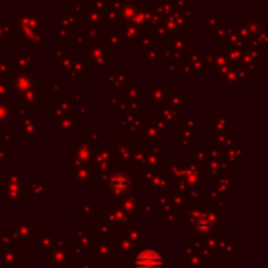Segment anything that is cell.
<instances>
[{
    "instance_id": "cell-1",
    "label": "cell",
    "mask_w": 268,
    "mask_h": 268,
    "mask_svg": "<svg viewBox=\"0 0 268 268\" xmlns=\"http://www.w3.org/2000/svg\"><path fill=\"white\" fill-rule=\"evenodd\" d=\"M136 268H162V257L154 251H146L138 256Z\"/></svg>"
}]
</instances>
